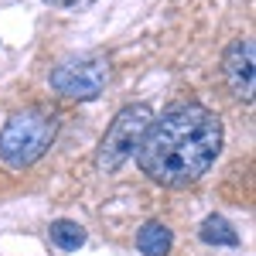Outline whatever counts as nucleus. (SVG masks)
Returning a JSON list of instances; mask_svg holds the SVG:
<instances>
[{
  "instance_id": "nucleus-1",
  "label": "nucleus",
  "mask_w": 256,
  "mask_h": 256,
  "mask_svg": "<svg viewBox=\"0 0 256 256\" xmlns=\"http://www.w3.org/2000/svg\"><path fill=\"white\" fill-rule=\"evenodd\" d=\"M222 154V120L198 106L178 102L154 116L137 147L140 171L164 188H192L212 171Z\"/></svg>"
},
{
  "instance_id": "nucleus-2",
  "label": "nucleus",
  "mask_w": 256,
  "mask_h": 256,
  "mask_svg": "<svg viewBox=\"0 0 256 256\" xmlns=\"http://www.w3.org/2000/svg\"><path fill=\"white\" fill-rule=\"evenodd\" d=\"M58 137V116L48 110H20L0 130V160L14 171L38 164Z\"/></svg>"
},
{
  "instance_id": "nucleus-3",
  "label": "nucleus",
  "mask_w": 256,
  "mask_h": 256,
  "mask_svg": "<svg viewBox=\"0 0 256 256\" xmlns=\"http://www.w3.org/2000/svg\"><path fill=\"white\" fill-rule=\"evenodd\" d=\"M154 110L147 106V102H134V106H123L116 113V120L110 123V130L102 134L96 147V168L99 171H106V174H113L120 171L126 160L137 154L140 140L147 137V130H150V123H154Z\"/></svg>"
},
{
  "instance_id": "nucleus-4",
  "label": "nucleus",
  "mask_w": 256,
  "mask_h": 256,
  "mask_svg": "<svg viewBox=\"0 0 256 256\" xmlns=\"http://www.w3.org/2000/svg\"><path fill=\"white\" fill-rule=\"evenodd\" d=\"M110 82V65L99 55H82V58H65L55 65L52 72V89L65 99H79V102H92L102 96Z\"/></svg>"
},
{
  "instance_id": "nucleus-5",
  "label": "nucleus",
  "mask_w": 256,
  "mask_h": 256,
  "mask_svg": "<svg viewBox=\"0 0 256 256\" xmlns=\"http://www.w3.org/2000/svg\"><path fill=\"white\" fill-rule=\"evenodd\" d=\"M253 58H256V44L253 38H236L226 55H222V76L229 92L242 102H253Z\"/></svg>"
},
{
  "instance_id": "nucleus-6",
  "label": "nucleus",
  "mask_w": 256,
  "mask_h": 256,
  "mask_svg": "<svg viewBox=\"0 0 256 256\" xmlns=\"http://www.w3.org/2000/svg\"><path fill=\"white\" fill-rule=\"evenodd\" d=\"M171 246H174V232L164 226V222H144L137 232V250L144 256H168L171 253Z\"/></svg>"
},
{
  "instance_id": "nucleus-7",
  "label": "nucleus",
  "mask_w": 256,
  "mask_h": 256,
  "mask_svg": "<svg viewBox=\"0 0 256 256\" xmlns=\"http://www.w3.org/2000/svg\"><path fill=\"white\" fill-rule=\"evenodd\" d=\"M198 236H202L205 246H239V232L232 229V222L226 216H208L202 222Z\"/></svg>"
},
{
  "instance_id": "nucleus-8",
  "label": "nucleus",
  "mask_w": 256,
  "mask_h": 256,
  "mask_svg": "<svg viewBox=\"0 0 256 256\" xmlns=\"http://www.w3.org/2000/svg\"><path fill=\"white\" fill-rule=\"evenodd\" d=\"M48 236H52V242L58 246V250H65V253H72V250H79V246H86V229H82L79 222H72V218H58V222H52V229H48Z\"/></svg>"
},
{
  "instance_id": "nucleus-9",
  "label": "nucleus",
  "mask_w": 256,
  "mask_h": 256,
  "mask_svg": "<svg viewBox=\"0 0 256 256\" xmlns=\"http://www.w3.org/2000/svg\"><path fill=\"white\" fill-rule=\"evenodd\" d=\"M48 7H55V10H86L89 4H96V0H44Z\"/></svg>"
}]
</instances>
